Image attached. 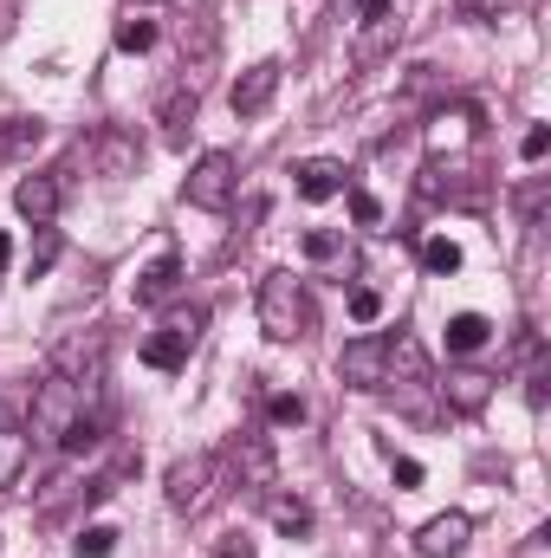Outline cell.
Wrapping results in <instances>:
<instances>
[{"label": "cell", "mask_w": 551, "mask_h": 558, "mask_svg": "<svg viewBox=\"0 0 551 558\" xmlns=\"http://www.w3.org/2000/svg\"><path fill=\"white\" fill-rule=\"evenodd\" d=\"M260 331H267L273 344H292V338H305V331H311L305 279L292 274V267H273V274L260 279Z\"/></svg>", "instance_id": "obj_1"}, {"label": "cell", "mask_w": 551, "mask_h": 558, "mask_svg": "<svg viewBox=\"0 0 551 558\" xmlns=\"http://www.w3.org/2000/svg\"><path fill=\"white\" fill-rule=\"evenodd\" d=\"M162 494H169V507H175L182 520H201V513H208V507L221 500V454H208V448L182 454V461L169 468Z\"/></svg>", "instance_id": "obj_2"}, {"label": "cell", "mask_w": 551, "mask_h": 558, "mask_svg": "<svg viewBox=\"0 0 551 558\" xmlns=\"http://www.w3.org/2000/svg\"><path fill=\"white\" fill-rule=\"evenodd\" d=\"M52 371H59L65 384H78V397L91 403V397L105 390V331H72V338H59V344H52Z\"/></svg>", "instance_id": "obj_3"}, {"label": "cell", "mask_w": 551, "mask_h": 558, "mask_svg": "<svg viewBox=\"0 0 551 558\" xmlns=\"http://www.w3.org/2000/svg\"><path fill=\"white\" fill-rule=\"evenodd\" d=\"M78 416H85L78 384H65L59 371H46V384L33 390V441H65Z\"/></svg>", "instance_id": "obj_4"}, {"label": "cell", "mask_w": 551, "mask_h": 558, "mask_svg": "<svg viewBox=\"0 0 551 558\" xmlns=\"http://www.w3.org/2000/svg\"><path fill=\"white\" fill-rule=\"evenodd\" d=\"M234 189H241V162H234L228 149H208V156L188 169V182H182V202H188V208H208V215H221V208L234 202Z\"/></svg>", "instance_id": "obj_5"}, {"label": "cell", "mask_w": 551, "mask_h": 558, "mask_svg": "<svg viewBox=\"0 0 551 558\" xmlns=\"http://www.w3.org/2000/svg\"><path fill=\"white\" fill-rule=\"evenodd\" d=\"M338 377L351 384V390H383L390 384V338H351L344 351H338Z\"/></svg>", "instance_id": "obj_6"}, {"label": "cell", "mask_w": 551, "mask_h": 558, "mask_svg": "<svg viewBox=\"0 0 551 558\" xmlns=\"http://www.w3.org/2000/svg\"><path fill=\"white\" fill-rule=\"evenodd\" d=\"M85 162L105 175V182H124V175H137V162H143V143L124 131V124H105L98 137L85 143Z\"/></svg>", "instance_id": "obj_7"}, {"label": "cell", "mask_w": 551, "mask_h": 558, "mask_svg": "<svg viewBox=\"0 0 551 558\" xmlns=\"http://www.w3.org/2000/svg\"><path fill=\"white\" fill-rule=\"evenodd\" d=\"M228 461L241 468V481H247L254 494H273V481H279V461H273V441H267L260 428H241V435L228 441Z\"/></svg>", "instance_id": "obj_8"}, {"label": "cell", "mask_w": 551, "mask_h": 558, "mask_svg": "<svg viewBox=\"0 0 551 558\" xmlns=\"http://www.w3.org/2000/svg\"><path fill=\"white\" fill-rule=\"evenodd\" d=\"M434 390H441V403H448L454 416H480V410L493 403V390H500V384H493L487 371H474V364H454Z\"/></svg>", "instance_id": "obj_9"}, {"label": "cell", "mask_w": 551, "mask_h": 558, "mask_svg": "<svg viewBox=\"0 0 551 558\" xmlns=\"http://www.w3.org/2000/svg\"><path fill=\"white\" fill-rule=\"evenodd\" d=\"M273 92H279V59H260V65H247V72L234 78L228 105H234V118H260V111L273 105Z\"/></svg>", "instance_id": "obj_10"}, {"label": "cell", "mask_w": 551, "mask_h": 558, "mask_svg": "<svg viewBox=\"0 0 551 558\" xmlns=\"http://www.w3.org/2000/svg\"><path fill=\"white\" fill-rule=\"evenodd\" d=\"M396 39H403V20H396V13L364 20V26H357V39H351V65H357V72H377V65L396 52Z\"/></svg>", "instance_id": "obj_11"}, {"label": "cell", "mask_w": 551, "mask_h": 558, "mask_svg": "<svg viewBox=\"0 0 551 558\" xmlns=\"http://www.w3.org/2000/svg\"><path fill=\"white\" fill-rule=\"evenodd\" d=\"M467 539H474V520H467V513H434V520L415 533V553L421 558H461Z\"/></svg>", "instance_id": "obj_12"}, {"label": "cell", "mask_w": 551, "mask_h": 558, "mask_svg": "<svg viewBox=\"0 0 551 558\" xmlns=\"http://www.w3.org/2000/svg\"><path fill=\"white\" fill-rule=\"evenodd\" d=\"M195 111H201V85L195 78H175L169 92H162V105H156V118H162V137L182 143L195 131Z\"/></svg>", "instance_id": "obj_13"}, {"label": "cell", "mask_w": 551, "mask_h": 558, "mask_svg": "<svg viewBox=\"0 0 551 558\" xmlns=\"http://www.w3.org/2000/svg\"><path fill=\"white\" fill-rule=\"evenodd\" d=\"M59 202H65V189H59V175H26L20 189H13V208L33 221V228H46L52 215H59Z\"/></svg>", "instance_id": "obj_14"}, {"label": "cell", "mask_w": 551, "mask_h": 558, "mask_svg": "<svg viewBox=\"0 0 551 558\" xmlns=\"http://www.w3.org/2000/svg\"><path fill=\"white\" fill-rule=\"evenodd\" d=\"M292 175H298V195H305V202L344 195V162H338V156H311V162H298Z\"/></svg>", "instance_id": "obj_15"}, {"label": "cell", "mask_w": 551, "mask_h": 558, "mask_svg": "<svg viewBox=\"0 0 551 558\" xmlns=\"http://www.w3.org/2000/svg\"><path fill=\"white\" fill-rule=\"evenodd\" d=\"M26 454H33V435H26L20 422H0V494H13V487H20Z\"/></svg>", "instance_id": "obj_16"}, {"label": "cell", "mask_w": 551, "mask_h": 558, "mask_svg": "<svg viewBox=\"0 0 551 558\" xmlns=\"http://www.w3.org/2000/svg\"><path fill=\"white\" fill-rule=\"evenodd\" d=\"M215 46H221V20L201 7V13L182 26V59H188V65H208V59H215Z\"/></svg>", "instance_id": "obj_17"}, {"label": "cell", "mask_w": 551, "mask_h": 558, "mask_svg": "<svg viewBox=\"0 0 551 558\" xmlns=\"http://www.w3.org/2000/svg\"><path fill=\"white\" fill-rule=\"evenodd\" d=\"M175 279H182V260H175V254L149 260V267L137 274V305H162V299L175 292Z\"/></svg>", "instance_id": "obj_18"}, {"label": "cell", "mask_w": 551, "mask_h": 558, "mask_svg": "<svg viewBox=\"0 0 551 558\" xmlns=\"http://www.w3.org/2000/svg\"><path fill=\"white\" fill-rule=\"evenodd\" d=\"M487 338H493V325H487L480 312H454V318H448V357H474Z\"/></svg>", "instance_id": "obj_19"}, {"label": "cell", "mask_w": 551, "mask_h": 558, "mask_svg": "<svg viewBox=\"0 0 551 558\" xmlns=\"http://www.w3.org/2000/svg\"><path fill=\"white\" fill-rule=\"evenodd\" d=\"M474 137V111H434V124H428V149L441 156V149H461V143Z\"/></svg>", "instance_id": "obj_20"}, {"label": "cell", "mask_w": 551, "mask_h": 558, "mask_svg": "<svg viewBox=\"0 0 551 558\" xmlns=\"http://www.w3.org/2000/svg\"><path fill=\"white\" fill-rule=\"evenodd\" d=\"M39 143H46L39 118H0V156H33Z\"/></svg>", "instance_id": "obj_21"}, {"label": "cell", "mask_w": 551, "mask_h": 558, "mask_svg": "<svg viewBox=\"0 0 551 558\" xmlns=\"http://www.w3.org/2000/svg\"><path fill=\"white\" fill-rule=\"evenodd\" d=\"M267 520H273L279 533H292V539L311 533V507H305L298 494H267Z\"/></svg>", "instance_id": "obj_22"}, {"label": "cell", "mask_w": 551, "mask_h": 558, "mask_svg": "<svg viewBox=\"0 0 551 558\" xmlns=\"http://www.w3.org/2000/svg\"><path fill=\"white\" fill-rule=\"evenodd\" d=\"M188 351H195V344H182L175 331H156V338L143 344V364H149V371H182V364H188Z\"/></svg>", "instance_id": "obj_23"}, {"label": "cell", "mask_w": 551, "mask_h": 558, "mask_svg": "<svg viewBox=\"0 0 551 558\" xmlns=\"http://www.w3.org/2000/svg\"><path fill=\"white\" fill-rule=\"evenodd\" d=\"M305 260H318V267H351V247H344V234L311 228V234H305Z\"/></svg>", "instance_id": "obj_24"}, {"label": "cell", "mask_w": 551, "mask_h": 558, "mask_svg": "<svg viewBox=\"0 0 551 558\" xmlns=\"http://www.w3.org/2000/svg\"><path fill=\"white\" fill-rule=\"evenodd\" d=\"M149 46H156V20L131 7V13L118 20V52H149Z\"/></svg>", "instance_id": "obj_25"}, {"label": "cell", "mask_w": 551, "mask_h": 558, "mask_svg": "<svg viewBox=\"0 0 551 558\" xmlns=\"http://www.w3.org/2000/svg\"><path fill=\"white\" fill-rule=\"evenodd\" d=\"M421 267L428 274H461V247L448 234H434V241H421Z\"/></svg>", "instance_id": "obj_26"}, {"label": "cell", "mask_w": 551, "mask_h": 558, "mask_svg": "<svg viewBox=\"0 0 551 558\" xmlns=\"http://www.w3.org/2000/svg\"><path fill=\"white\" fill-rule=\"evenodd\" d=\"M72 546H78V558H111V553H118V526H105V520H98V526H85Z\"/></svg>", "instance_id": "obj_27"}, {"label": "cell", "mask_w": 551, "mask_h": 558, "mask_svg": "<svg viewBox=\"0 0 551 558\" xmlns=\"http://www.w3.org/2000/svg\"><path fill=\"white\" fill-rule=\"evenodd\" d=\"M201 325H208V312H201V305H188V312H169V318H162V331H175L182 344H201Z\"/></svg>", "instance_id": "obj_28"}, {"label": "cell", "mask_w": 551, "mask_h": 558, "mask_svg": "<svg viewBox=\"0 0 551 558\" xmlns=\"http://www.w3.org/2000/svg\"><path fill=\"white\" fill-rule=\"evenodd\" d=\"M72 494H78V481H72V468H59V474H52V481H46V494H39V513H46V520H52V513H59V507H65V500H72Z\"/></svg>", "instance_id": "obj_29"}, {"label": "cell", "mask_w": 551, "mask_h": 558, "mask_svg": "<svg viewBox=\"0 0 551 558\" xmlns=\"http://www.w3.org/2000/svg\"><path fill=\"white\" fill-rule=\"evenodd\" d=\"M546 384H551V357L532 351V364H526V403H532V410H546Z\"/></svg>", "instance_id": "obj_30"}, {"label": "cell", "mask_w": 551, "mask_h": 558, "mask_svg": "<svg viewBox=\"0 0 551 558\" xmlns=\"http://www.w3.org/2000/svg\"><path fill=\"white\" fill-rule=\"evenodd\" d=\"M546 202H551L546 182H526V189H519V215H526V228H546Z\"/></svg>", "instance_id": "obj_31"}, {"label": "cell", "mask_w": 551, "mask_h": 558, "mask_svg": "<svg viewBox=\"0 0 551 558\" xmlns=\"http://www.w3.org/2000/svg\"><path fill=\"white\" fill-rule=\"evenodd\" d=\"M351 318H357V325H377V318H383V292L357 286V292H351Z\"/></svg>", "instance_id": "obj_32"}, {"label": "cell", "mask_w": 551, "mask_h": 558, "mask_svg": "<svg viewBox=\"0 0 551 558\" xmlns=\"http://www.w3.org/2000/svg\"><path fill=\"white\" fill-rule=\"evenodd\" d=\"M52 260H59V228H39V241H33V279L52 274Z\"/></svg>", "instance_id": "obj_33"}, {"label": "cell", "mask_w": 551, "mask_h": 558, "mask_svg": "<svg viewBox=\"0 0 551 558\" xmlns=\"http://www.w3.org/2000/svg\"><path fill=\"white\" fill-rule=\"evenodd\" d=\"M267 416H273L279 428H298V422H305V403H298V397H267Z\"/></svg>", "instance_id": "obj_34"}, {"label": "cell", "mask_w": 551, "mask_h": 558, "mask_svg": "<svg viewBox=\"0 0 551 558\" xmlns=\"http://www.w3.org/2000/svg\"><path fill=\"white\" fill-rule=\"evenodd\" d=\"M519 156H526V162H546L551 156V124H532V131L519 137Z\"/></svg>", "instance_id": "obj_35"}, {"label": "cell", "mask_w": 551, "mask_h": 558, "mask_svg": "<svg viewBox=\"0 0 551 558\" xmlns=\"http://www.w3.org/2000/svg\"><path fill=\"white\" fill-rule=\"evenodd\" d=\"M461 7V20H500L506 7H519V0H454Z\"/></svg>", "instance_id": "obj_36"}, {"label": "cell", "mask_w": 551, "mask_h": 558, "mask_svg": "<svg viewBox=\"0 0 551 558\" xmlns=\"http://www.w3.org/2000/svg\"><path fill=\"white\" fill-rule=\"evenodd\" d=\"M390 474H396V487H403V494L421 487V461H409V454H390Z\"/></svg>", "instance_id": "obj_37"}, {"label": "cell", "mask_w": 551, "mask_h": 558, "mask_svg": "<svg viewBox=\"0 0 551 558\" xmlns=\"http://www.w3.org/2000/svg\"><path fill=\"white\" fill-rule=\"evenodd\" d=\"M351 215H357V228H377V221H383V208H377L364 189H351Z\"/></svg>", "instance_id": "obj_38"}, {"label": "cell", "mask_w": 551, "mask_h": 558, "mask_svg": "<svg viewBox=\"0 0 551 558\" xmlns=\"http://www.w3.org/2000/svg\"><path fill=\"white\" fill-rule=\"evenodd\" d=\"M215 558H260V553H254V539H247V533H228V539L215 546Z\"/></svg>", "instance_id": "obj_39"}, {"label": "cell", "mask_w": 551, "mask_h": 558, "mask_svg": "<svg viewBox=\"0 0 551 558\" xmlns=\"http://www.w3.org/2000/svg\"><path fill=\"white\" fill-rule=\"evenodd\" d=\"M7 254H13V247H7V234H0V267H7Z\"/></svg>", "instance_id": "obj_40"}, {"label": "cell", "mask_w": 551, "mask_h": 558, "mask_svg": "<svg viewBox=\"0 0 551 558\" xmlns=\"http://www.w3.org/2000/svg\"><path fill=\"white\" fill-rule=\"evenodd\" d=\"M0 422H13V416H7V403H0Z\"/></svg>", "instance_id": "obj_41"}, {"label": "cell", "mask_w": 551, "mask_h": 558, "mask_svg": "<svg viewBox=\"0 0 551 558\" xmlns=\"http://www.w3.org/2000/svg\"><path fill=\"white\" fill-rule=\"evenodd\" d=\"M131 7H149V0H131Z\"/></svg>", "instance_id": "obj_42"}]
</instances>
